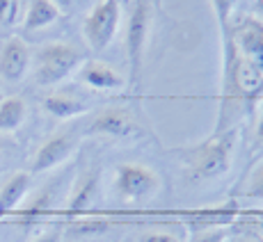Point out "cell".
Segmentation results:
<instances>
[{
	"label": "cell",
	"instance_id": "obj_1",
	"mask_svg": "<svg viewBox=\"0 0 263 242\" xmlns=\"http://www.w3.org/2000/svg\"><path fill=\"white\" fill-rule=\"evenodd\" d=\"M240 130L229 128L224 133H213L204 142L179 146L172 153L179 158L185 180L190 183H209V180L222 178L231 169L236 146H238Z\"/></svg>",
	"mask_w": 263,
	"mask_h": 242
},
{
	"label": "cell",
	"instance_id": "obj_2",
	"mask_svg": "<svg viewBox=\"0 0 263 242\" xmlns=\"http://www.w3.org/2000/svg\"><path fill=\"white\" fill-rule=\"evenodd\" d=\"M85 55L78 46L69 42H48L32 55V73L39 87H55L80 69Z\"/></svg>",
	"mask_w": 263,
	"mask_h": 242
},
{
	"label": "cell",
	"instance_id": "obj_3",
	"mask_svg": "<svg viewBox=\"0 0 263 242\" xmlns=\"http://www.w3.org/2000/svg\"><path fill=\"white\" fill-rule=\"evenodd\" d=\"M160 174L144 163H121L112 174V194L121 204H146L160 192Z\"/></svg>",
	"mask_w": 263,
	"mask_h": 242
},
{
	"label": "cell",
	"instance_id": "obj_4",
	"mask_svg": "<svg viewBox=\"0 0 263 242\" xmlns=\"http://www.w3.org/2000/svg\"><path fill=\"white\" fill-rule=\"evenodd\" d=\"M151 3L149 0H135L130 5L128 21H126V57H128V85L135 87L142 75L144 53L149 46V34H151Z\"/></svg>",
	"mask_w": 263,
	"mask_h": 242
},
{
	"label": "cell",
	"instance_id": "obj_5",
	"mask_svg": "<svg viewBox=\"0 0 263 242\" xmlns=\"http://www.w3.org/2000/svg\"><path fill=\"white\" fill-rule=\"evenodd\" d=\"M121 25L119 0H96L83 21V37L94 53H103L115 42Z\"/></svg>",
	"mask_w": 263,
	"mask_h": 242
},
{
	"label": "cell",
	"instance_id": "obj_6",
	"mask_svg": "<svg viewBox=\"0 0 263 242\" xmlns=\"http://www.w3.org/2000/svg\"><path fill=\"white\" fill-rule=\"evenodd\" d=\"M220 34H227L229 42L234 44L236 53L263 73V21L254 14H245V16L236 18L229 23V28Z\"/></svg>",
	"mask_w": 263,
	"mask_h": 242
},
{
	"label": "cell",
	"instance_id": "obj_7",
	"mask_svg": "<svg viewBox=\"0 0 263 242\" xmlns=\"http://www.w3.org/2000/svg\"><path fill=\"white\" fill-rule=\"evenodd\" d=\"M89 135H103L112 139H130L142 135V126L130 108L126 105H108L99 110L87 126Z\"/></svg>",
	"mask_w": 263,
	"mask_h": 242
},
{
	"label": "cell",
	"instance_id": "obj_8",
	"mask_svg": "<svg viewBox=\"0 0 263 242\" xmlns=\"http://www.w3.org/2000/svg\"><path fill=\"white\" fill-rule=\"evenodd\" d=\"M78 149V137L71 130L64 133H55L48 139H44L39 144V149L34 151L32 163H30V171L32 174H46L58 167H62L69 158L73 155V151Z\"/></svg>",
	"mask_w": 263,
	"mask_h": 242
},
{
	"label": "cell",
	"instance_id": "obj_9",
	"mask_svg": "<svg viewBox=\"0 0 263 242\" xmlns=\"http://www.w3.org/2000/svg\"><path fill=\"white\" fill-rule=\"evenodd\" d=\"M32 50L21 37H9L0 46V80L7 85H18L30 75Z\"/></svg>",
	"mask_w": 263,
	"mask_h": 242
},
{
	"label": "cell",
	"instance_id": "obj_10",
	"mask_svg": "<svg viewBox=\"0 0 263 242\" xmlns=\"http://www.w3.org/2000/svg\"><path fill=\"white\" fill-rule=\"evenodd\" d=\"M78 80L85 85L87 89L94 92H121L126 87V80L112 64L103 62V59H85L80 64V69L76 71Z\"/></svg>",
	"mask_w": 263,
	"mask_h": 242
},
{
	"label": "cell",
	"instance_id": "obj_11",
	"mask_svg": "<svg viewBox=\"0 0 263 242\" xmlns=\"http://www.w3.org/2000/svg\"><path fill=\"white\" fill-rule=\"evenodd\" d=\"M101 192V169L99 167H87L76 176L71 192L67 196V210L71 215L87 213L99 199Z\"/></svg>",
	"mask_w": 263,
	"mask_h": 242
},
{
	"label": "cell",
	"instance_id": "obj_12",
	"mask_svg": "<svg viewBox=\"0 0 263 242\" xmlns=\"http://www.w3.org/2000/svg\"><path fill=\"white\" fill-rule=\"evenodd\" d=\"M30 188H32V176L30 171H14L5 178L0 185V215L3 213H14L21 208V204L28 196Z\"/></svg>",
	"mask_w": 263,
	"mask_h": 242
},
{
	"label": "cell",
	"instance_id": "obj_13",
	"mask_svg": "<svg viewBox=\"0 0 263 242\" xmlns=\"http://www.w3.org/2000/svg\"><path fill=\"white\" fill-rule=\"evenodd\" d=\"M44 110L50 117L67 121L87 112V103H85V98H80L78 94L69 92V89H58V92H50L44 98Z\"/></svg>",
	"mask_w": 263,
	"mask_h": 242
},
{
	"label": "cell",
	"instance_id": "obj_14",
	"mask_svg": "<svg viewBox=\"0 0 263 242\" xmlns=\"http://www.w3.org/2000/svg\"><path fill=\"white\" fill-rule=\"evenodd\" d=\"M60 16H62V12L53 0H30L28 12L23 16V30L25 32H37V30L58 23Z\"/></svg>",
	"mask_w": 263,
	"mask_h": 242
},
{
	"label": "cell",
	"instance_id": "obj_15",
	"mask_svg": "<svg viewBox=\"0 0 263 242\" xmlns=\"http://www.w3.org/2000/svg\"><path fill=\"white\" fill-rule=\"evenodd\" d=\"M60 178H53L44 185L42 190H37L32 196H30L25 204H21L18 208V215L21 217H39V215H46L53 210L55 201H58V194H60Z\"/></svg>",
	"mask_w": 263,
	"mask_h": 242
},
{
	"label": "cell",
	"instance_id": "obj_16",
	"mask_svg": "<svg viewBox=\"0 0 263 242\" xmlns=\"http://www.w3.org/2000/svg\"><path fill=\"white\" fill-rule=\"evenodd\" d=\"M28 119V105L21 96L12 94L0 100V133H14Z\"/></svg>",
	"mask_w": 263,
	"mask_h": 242
},
{
	"label": "cell",
	"instance_id": "obj_17",
	"mask_svg": "<svg viewBox=\"0 0 263 242\" xmlns=\"http://www.w3.org/2000/svg\"><path fill=\"white\" fill-rule=\"evenodd\" d=\"M110 229L108 221H101V219H83V221H73L69 226V233L73 238H94V235H101Z\"/></svg>",
	"mask_w": 263,
	"mask_h": 242
},
{
	"label": "cell",
	"instance_id": "obj_18",
	"mask_svg": "<svg viewBox=\"0 0 263 242\" xmlns=\"http://www.w3.org/2000/svg\"><path fill=\"white\" fill-rule=\"evenodd\" d=\"M229 231H231L229 224H211V226L195 231L190 242H224Z\"/></svg>",
	"mask_w": 263,
	"mask_h": 242
},
{
	"label": "cell",
	"instance_id": "obj_19",
	"mask_svg": "<svg viewBox=\"0 0 263 242\" xmlns=\"http://www.w3.org/2000/svg\"><path fill=\"white\" fill-rule=\"evenodd\" d=\"M21 18V0H0V30H9Z\"/></svg>",
	"mask_w": 263,
	"mask_h": 242
},
{
	"label": "cell",
	"instance_id": "obj_20",
	"mask_svg": "<svg viewBox=\"0 0 263 242\" xmlns=\"http://www.w3.org/2000/svg\"><path fill=\"white\" fill-rule=\"evenodd\" d=\"M236 3L238 0H211V9L215 14V21L220 25V32H224L231 23V14L236 9Z\"/></svg>",
	"mask_w": 263,
	"mask_h": 242
},
{
	"label": "cell",
	"instance_id": "obj_21",
	"mask_svg": "<svg viewBox=\"0 0 263 242\" xmlns=\"http://www.w3.org/2000/svg\"><path fill=\"white\" fill-rule=\"evenodd\" d=\"M245 196H252V199H263V158L254 165V169L250 171L245 180Z\"/></svg>",
	"mask_w": 263,
	"mask_h": 242
},
{
	"label": "cell",
	"instance_id": "obj_22",
	"mask_svg": "<svg viewBox=\"0 0 263 242\" xmlns=\"http://www.w3.org/2000/svg\"><path fill=\"white\" fill-rule=\"evenodd\" d=\"M138 242H183V240L170 229H149L144 233H140Z\"/></svg>",
	"mask_w": 263,
	"mask_h": 242
},
{
	"label": "cell",
	"instance_id": "obj_23",
	"mask_svg": "<svg viewBox=\"0 0 263 242\" xmlns=\"http://www.w3.org/2000/svg\"><path fill=\"white\" fill-rule=\"evenodd\" d=\"M224 242H263V235L252 229H240V231H236V233L229 231Z\"/></svg>",
	"mask_w": 263,
	"mask_h": 242
},
{
	"label": "cell",
	"instance_id": "obj_24",
	"mask_svg": "<svg viewBox=\"0 0 263 242\" xmlns=\"http://www.w3.org/2000/svg\"><path fill=\"white\" fill-rule=\"evenodd\" d=\"M252 146H254V151L263 149V108H261L259 119H256V126H254V135H252Z\"/></svg>",
	"mask_w": 263,
	"mask_h": 242
},
{
	"label": "cell",
	"instance_id": "obj_25",
	"mask_svg": "<svg viewBox=\"0 0 263 242\" xmlns=\"http://www.w3.org/2000/svg\"><path fill=\"white\" fill-rule=\"evenodd\" d=\"M53 3L58 5V7H60V12H62V14H71L73 9L78 7L80 3H83V0H53Z\"/></svg>",
	"mask_w": 263,
	"mask_h": 242
},
{
	"label": "cell",
	"instance_id": "obj_26",
	"mask_svg": "<svg viewBox=\"0 0 263 242\" xmlns=\"http://www.w3.org/2000/svg\"><path fill=\"white\" fill-rule=\"evenodd\" d=\"M32 242H60V231L58 229H50V231H46V233L37 235Z\"/></svg>",
	"mask_w": 263,
	"mask_h": 242
},
{
	"label": "cell",
	"instance_id": "obj_27",
	"mask_svg": "<svg viewBox=\"0 0 263 242\" xmlns=\"http://www.w3.org/2000/svg\"><path fill=\"white\" fill-rule=\"evenodd\" d=\"M254 16L263 21V0H254Z\"/></svg>",
	"mask_w": 263,
	"mask_h": 242
},
{
	"label": "cell",
	"instance_id": "obj_28",
	"mask_svg": "<svg viewBox=\"0 0 263 242\" xmlns=\"http://www.w3.org/2000/svg\"><path fill=\"white\" fill-rule=\"evenodd\" d=\"M0 153H3V139H0Z\"/></svg>",
	"mask_w": 263,
	"mask_h": 242
}]
</instances>
